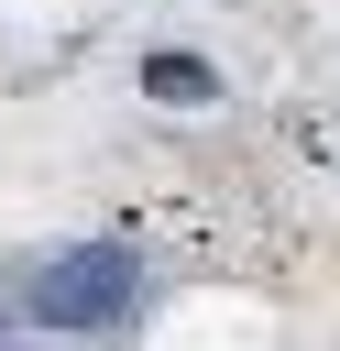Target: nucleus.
Returning <instances> with one entry per match:
<instances>
[{"label": "nucleus", "instance_id": "1", "mask_svg": "<svg viewBox=\"0 0 340 351\" xmlns=\"http://www.w3.org/2000/svg\"><path fill=\"white\" fill-rule=\"evenodd\" d=\"M132 296H143V274H132V252H110V241L22 263V318H33V329H121Z\"/></svg>", "mask_w": 340, "mask_h": 351}, {"label": "nucleus", "instance_id": "2", "mask_svg": "<svg viewBox=\"0 0 340 351\" xmlns=\"http://www.w3.org/2000/svg\"><path fill=\"white\" fill-rule=\"evenodd\" d=\"M143 88H154V99H165V110H197V99H208V88H219V77H208V66H197V55H154V66H143Z\"/></svg>", "mask_w": 340, "mask_h": 351}]
</instances>
